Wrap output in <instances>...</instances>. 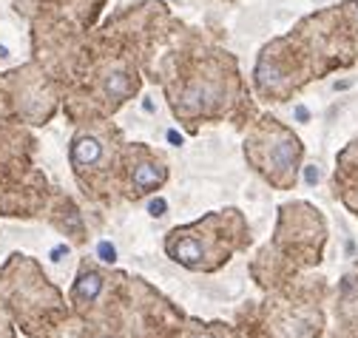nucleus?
Returning a JSON list of instances; mask_svg holds the SVG:
<instances>
[{"mask_svg":"<svg viewBox=\"0 0 358 338\" xmlns=\"http://www.w3.org/2000/svg\"><path fill=\"white\" fill-rule=\"evenodd\" d=\"M103 159V142L97 137H77L74 145H71V162L77 168H85V165H97Z\"/></svg>","mask_w":358,"mask_h":338,"instance_id":"f257e3e1","label":"nucleus"},{"mask_svg":"<svg viewBox=\"0 0 358 338\" xmlns=\"http://www.w3.org/2000/svg\"><path fill=\"white\" fill-rule=\"evenodd\" d=\"M165 179V171L157 165V162H140L137 168H134V174H131V182L137 191H154L159 182Z\"/></svg>","mask_w":358,"mask_h":338,"instance_id":"f03ea898","label":"nucleus"},{"mask_svg":"<svg viewBox=\"0 0 358 338\" xmlns=\"http://www.w3.org/2000/svg\"><path fill=\"white\" fill-rule=\"evenodd\" d=\"M100 290H103V279H100V273L88 270V273H83V276H80L74 295H77V299H83V302H94Z\"/></svg>","mask_w":358,"mask_h":338,"instance_id":"7ed1b4c3","label":"nucleus"},{"mask_svg":"<svg viewBox=\"0 0 358 338\" xmlns=\"http://www.w3.org/2000/svg\"><path fill=\"white\" fill-rule=\"evenodd\" d=\"M108 91H111V94H122V91H125V77H122V74H114V77L108 80Z\"/></svg>","mask_w":358,"mask_h":338,"instance_id":"20e7f679","label":"nucleus"},{"mask_svg":"<svg viewBox=\"0 0 358 338\" xmlns=\"http://www.w3.org/2000/svg\"><path fill=\"white\" fill-rule=\"evenodd\" d=\"M100 253H103V259H106V262H114V247L100 244Z\"/></svg>","mask_w":358,"mask_h":338,"instance_id":"39448f33","label":"nucleus"},{"mask_svg":"<svg viewBox=\"0 0 358 338\" xmlns=\"http://www.w3.org/2000/svg\"><path fill=\"white\" fill-rule=\"evenodd\" d=\"M162 207H165V202H154V205H151V214L159 216V214H162Z\"/></svg>","mask_w":358,"mask_h":338,"instance_id":"423d86ee","label":"nucleus"},{"mask_svg":"<svg viewBox=\"0 0 358 338\" xmlns=\"http://www.w3.org/2000/svg\"><path fill=\"white\" fill-rule=\"evenodd\" d=\"M355 9H358V0H355Z\"/></svg>","mask_w":358,"mask_h":338,"instance_id":"0eeeda50","label":"nucleus"}]
</instances>
